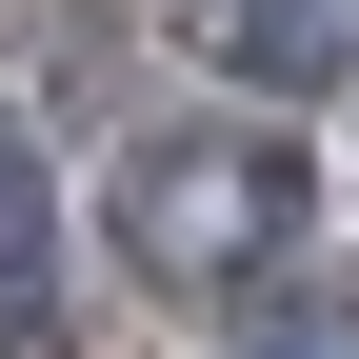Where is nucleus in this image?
Returning <instances> with one entry per match:
<instances>
[{
	"label": "nucleus",
	"instance_id": "obj_1",
	"mask_svg": "<svg viewBox=\"0 0 359 359\" xmlns=\"http://www.w3.org/2000/svg\"><path fill=\"white\" fill-rule=\"evenodd\" d=\"M299 140L280 120H160V140H120V180H100V219H120V259L140 280H280V240H299Z\"/></svg>",
	"mask_w": 359,
	"mask_h": 359
},
{
	"label": "nucleus",
	"instance_id": "obj_2",
	"mask_svg": "<svg viewBox=\"0 0 359 359\" xmlns=\"http://www.w3.org/2000/svg\"><path fill=\"white\" fill-rule=\"evenodd\" d=\"M180 40H200L219 80H259V100H299V80L339 60V0H180Z\"/></svg>",
	"mask_w": 359,
	"mask_h": 359
},
{
	"label": "nucleus",
	"instance_id": "obj_3",
	"mask_svg": "<svg viewBox=\"0 0 359 359\" xmlns=\"http://www.w3.org/2000/svg\"><path fill=\"white\" fill-rule=\"evenodd\" d=\"M40 280H60V180H40V140L0 120V320H20Z\"/></svg>",
	"mask_w": 359,
	"mask_h": 359
},
{
	"label": "nucleus",
	"instance_id": "obj_4",
	"mask_svg": "<svg viewBox=\"0 0 359 359\" xmlns=\"http://www.w3.org/2000/svg\"><path fill=\"white\" fill-rule=\"evenodd\" d=\"M240 359H359V280H280L240 320Z\"/></svg>",
	"mask_w": 359,
	"mask_h": 359
},
{
	"label": "nucleus",
	"instance_id": "obj_5",
	"mask_svg": "<svg viewBox=\"0 0 359 359\" xmlns=\"http://www.w3.org/2000/svg\"><path fill=\"white\" fill-rule=\"evenodd\" d=\"M339 20H359V0H339Z\"/></svg>",
	"mask_w": 359,
	"mask_h": 359
}]
</instances>
